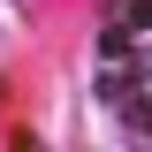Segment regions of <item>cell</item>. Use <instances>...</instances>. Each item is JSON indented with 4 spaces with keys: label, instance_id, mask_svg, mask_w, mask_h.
<instances>
[{
    "label": "cell",
    "instance_id": "obj_1",
    "mask_svg": "<svg viewBox=\"0 0 152 152\" xmlns=\"http://www.w3.org/2000/svg\"><path fill=\"white\" fill-rule=\"evenodd\" d=\"M114 23H129V31H152V0H122Z\"/></svg>",
    "mask_w": 152,
    "mask_h": 152
},
{
    "label": "cell",
    "instance_id": "obj_2",
    "mask_svg": "<svg viewBox=\"0 0 152 152\" xmlns=\"http://www.w3.org/2000/svg\"><path fill=\"white\" fill-rule=\"evenodd\" d=\"M0 91H8V84H0Z\"/></svg>",
    "mask_w": 152,
    "mask_h": 152
}]
</instances>
